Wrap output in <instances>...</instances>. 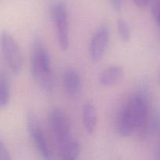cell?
Here are the masks:
<instances>
[{"mask_svg":"<svg viewBox=\"0 0 160 160\" xmlns=\"http://www.w3.org/2000/svg\"><path fill=\"white\" fill-rule=\"evenodd\" d=\"M31 74L42 90L48 93L53 92L55 84L51 58L47 48L39 38H36L33 44Z\"/></svg>","mask_w":160,"mask_h":160,"instance_id":"6da1fadb","label":"cell"},{"mask_svg":"<svg viewBox=\"0 0 160 160\" xmlns=\"http://www.w3.org/2000/svg\"><path fill=\"white\" fill-rule=\"evenodd\" d=\"M0 48L3 58L14 74H19L23 67L21 50L12 34L3 31L0 34Z\"/></svg>","mask_w":160,"mask_h":160,"instance_id":"7a4b0ae2","label":"cell"},{"mask_svg":"<svg viewBox=\"0 0 160 160\" xmlns=\"http://www.w3.org/2000/svg\"><path fill=\"white\" fill-rule=\"evenodd\" d=\"M52 19L56 25V36L59 48L63 51L68 49L70 45L68 12L63 2L56 3L51 11Z\"/></svg>","mask_w":160,"mask_h":160,"instance_id":"3957f363","label":"cell"},{"mask_svg":"<svg viewBox=\"0 0 160 160\" xmlns=\"http://www.w3.org/2000/svg\"><path fill=\"white\" fill-rule=\"evenodd\" d=\"M48 123L56 145L67 140L73 134L68 115L59 107H53L48 114Z\"/></svg>","mask_w":160,"mask_h":160,"instance_id":"277c9868","label":"cell"},{"mask_svg":"<svg viewBox=\"0 0 160 160\" xmlns=\"http://www.w3.org/2000/svg\"><path fill=\"white\" fill-rule=\"evenodd\" d=\"M135 130L142 129L148 118V104L146 96L137 93L131 97L124 106Z\"/></svg>","mask_w":160,"mask_h":160,"instance_id":"5b68a950","label":"cell"},{"mask_svg":"<svg viewBox=\"0 0 160 160\" xmlns=\"http://www.w3.org/2000/svg\"><path fill=\"white\" fill-rule=\"evenodd\" d=\"M27 128L31 139L41 156L45 159H52V152L48 140L42 130L35 115L32 112H28L27 116Z\"/></svg>","mask_w":160,"mask_h":160,"instance_id":"8992f818","label":"cell"},{"mask_svg":"<svg viewBox=\"0 0 160 160\" xmlns=\"http://www.w3.org/2000/svg\"><path fill=\"white\" fill-rule=\"evenodd\" d=\"M109 39V28L102 25L94 33L89 45V54L92 61L98 62L104 56Z\"/></svg>","mask_w":160,"mask_h":160,"instance_id":"52a82bcc","label":"cell"},{"mask_svg":"<svg viewBox=\"0 0 160 160\" xmlns=\"http://www.w3.org/2000/svg\"><path fill=\"white\" fill-rule=\"evenodd\" d=\"M57 147L59 157L65 160L78 159L81 151V145L73 135L67 140L58 144Z\"/></svg>","mask_w":160,"mask_h":160,"instance_id":"ba28073f","label":"cell"},{"mask_svg":"<svg viewBox=\"0 0 160 160\" xmlns=\"http://www.w3.org/2000/svg\"><path fill=\"white\" fill-rule=\"evenodd\" d=\"M83 124L85 131L88 134H94L97 127L98 114L96 107L92 102H87L83 106Z\"/></svg>","mask_w":160,"mask_h":160,"instance_id":"9c48e42d","label":"cell"},{"mask_svg":"<svg viewBox=\"0 0 160 160\" xmlns=\"http://www.w3.org/2000/svg\"><path fill=\"white\" fill-rule=\"evenodd\" d=\"M63 85L69 95L74 96L81 90V80L79 73L74 69H68L63 75Z\"/></svg>","mask_w":160,"mask_h":160,"instance_id":"30bf717a","label":"cell"},{"mask_svg":"<svg viewBox=\"0 0 160 160\" xmlns=\"http://www.w3.org/2000/svg\"><path fill=\"white\" fill-rule=\"evenodd\" d=\"M123 75L121 67L117 65L109 66L105 69L99 77L100 84L105 87H110L120 81Z\"/></svg>","mask_w":160,"mask_h":160,"instance_id":"8fae6325","label":"cell"},{"mask_svg":"<svg viewBox=\"0 0 160 160\" xmlns=\"http://www.w3.org/2000/svg\"><path fill=\"white\" fill-rule=\"evenodd\" d=\"M117 128L122 137H129L135 131L134 124L123 106L120 109L117 119Z\"/></svg>","mask_w":160,"mask_h":160,"instance_id":"7c38bea8","label":"cell"},{"mask_svg":"<svg viewBox=\"0 0 160 160\" xmlns=\"http://www.w3.org/2000/svg\"><path fill=\"white\" fill-rule=\"evenodd\" d=\"M10 99V84L9 78L3 72H0V109L7 106Z\"/></svg>","mask_w":160,"mask_h":160,"instance_id":"4fadbf2b","label":"cell"},{"mask_svg":"<svg viewBox=\"0 0 160 160\" xmlns=\"http://www.w3.org/2000/svg\"><path fill=\"white\" fill-rule=\"evenodd\" d=\"M117 28H118L119 34H120L122 41L124 42H129L131 40V31H130L128 23L123 19H118Z\"/></svg>","mask_w":160,"mask_h":160,"instance_id":"5bb4252c","label":"cell"},{"mask_svg":"<svg viewBox=\"0 0 160 160\" xmlns=\"http://www.w3.org/2000/svg\"><path fill=\"white\" fill-rule=\"evenodd\" d=\"M152 12L155 21L160 28V0H152Z\"/></svg>","mask_w":160,"mask_h":160,"instance_id":"9a60e30c","label":"cell"},{"mask_svg":"<svg viewBox=\"0 0 160 160\" xmlns=\"http://www.w3.org/2000/svg\"><path fill=\"white\" fill-rule=\"evenodd\" d=\"M10 159V155L7 149V147L2 138L0 137V160H9Z\"/></svg>","mask_w":160,"mask_h":160,"instance_id":"2e32d148","label":"cell"},{"mask_svg":"<svg viewBox=\"0 0 160 160\" xmlns=\"http://www.w3.org/2000/svg\"><path fill=\"white\" fill-rule=\"evenodd\" d=\"M123 0H110V4L115 11H120L123 7Z\"/></svg>","mask_w":160,"mask_h":160,"instance_id":"e0dca14e","label":"cell"},{"mask_svg":"<svg viewBox=\"0 0 160 160\" xmlns=\"http://www.w3.org/2000/svg\"><path fill=\"white\" fill-rule=\"evenodd\" d=\"M134 3L141 8H145L149 4L150 0H134Z\"/></svg>","mask_w":160,"mask_h":160,"instance_id":"ac0fdd59","label":"cell"},{"mask_svg":"<svg viewBox=\"0 0 160 160\" xmlns=\"http://www.w3.org/2000/svg\"><path fill=\"white\" fill-rule=\"evenodd\" d=\"M156 158H157L158 159H160V143L159 144V145L157 146V148H156Z\"/></svg>","mask_w":160,"mask_h":160,"instance_id":"d6986e66","label":"cell"},{"mask_svg":"<svg viewBox=\"0 0 160 160\" xmlns=\"http://www.w3.org/2000/svg\"><path fill=\"white\" fill-rule=\"evenodd\" d=\"M158 83H159V84L160 86V70H159V76H158Z\"/></svg>","mask_w":160,"mask_h":160,"instance_id":"ffe728a7","label":"cell"}]
</instances>
